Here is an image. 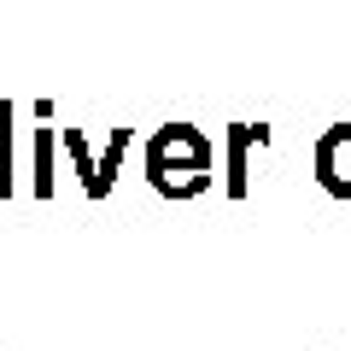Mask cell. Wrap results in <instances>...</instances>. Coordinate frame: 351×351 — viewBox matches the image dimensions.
Wrapping results in <instances>:
<instances>
[{"label":"cell","instance_id":"obj_1","mask_svg":"<svg viewBox=\"0 0 351 351\" xmlns=\"http://www.w3.org/2000/svg\"><path fill=\"white\" fill-rule=\"evenodd\" d=\"M211 164H217V147L193 123H164L147 135V188L164 193V199L205 193L211 188Z\"/></svg>","mask_w":351,"mask_h":351},{"label":"cell","instance_id":"obj_2","mask_svg":"<svg viewBox=\"0 0 351 351\" xmlns=\"http://www.w3.org/2000/svg\"><path fill=\"white\" fill-rule=\"evenodd\" d=\"M311 170H316V188L328 199H351V123H328L316 135Z\"/></svg>","mask_w":351,"mask_h":351},{"label":"cell","instance_id":"obj_3","mask_svg":"<svg viewBox=\"0 0 351 351\" xmlns=\"http://www.w3.org/2000/svg\"><path fill=\"white\" fill-rule=\"evenodd\" d=\"M269 135H276L269 123H228V135H223V193L228 199L252 193V147H269Z\"/></svg>","mask_w":351,"mask_h":351},{"label":"cell","instance_id":"obj_4","mask_svg":"<svg viewBox=\"0 0 351 351\" xmlns=\"http://www.w3.org/2000/svg\"><path fill=\"white\" fill-rule=\"evenodd\" d=\"M64 147L59 129H36L29 135V193L36 199H53V152Z\"/></svg>","mask_w":351,"mask_h":351},{"label":"cell","instance_id":"obj_5","mask_svg":"<svg viewBox=\"0 0 351 351\" xmlns=\"http://www.w3.org/2000/svg\"><path fill=\"white\" fill-rule=\"evenodd\" d=\"M18 193V106L0 100V199Z\"/></svg>","mask_w":351,"mask_h":351},{"label":"cell","instance_id":"obj_6","mask_svg":"<svg viewBox=\"0 0 351 351\" xmlns=\"http://www.w3.org/2000/svg\"><path fill=\"white\" fill-rule=\"evenodd\" d=\"M64 152H71V170L82 176V193H88V199H106V188H100V158H106V152L88 147L82 129H64Z\"/></svg>","mask_w":351,"mask_h":351}]
</instances>
